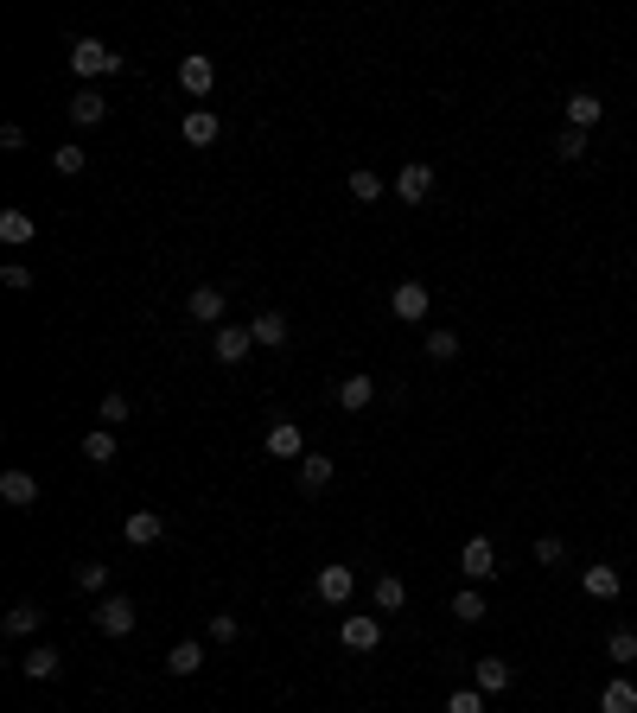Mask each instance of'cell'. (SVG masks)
<instances>
[{
    "label": "cell",
    "mask_w": 637,
    "mask_h": 713,
    "mask_svg": "<svg viewBox=\"0 0 637 713\" xmlns=\"http://www.w3.org/2000/svg\"><path fill=\"white\" fill-rule=\"evenodd\" d=\"M58 669H64V656L51 650V643H39V650H26V656H20V675H26V682H51Z\"/></svg>",
    "instance_id": "cell-19"
},
{
    "label": "cell",
    "mask_w": 637,
    "mask_h": 713,
    "mask_svg": "<svg viewBox=\"0 0 637 713\" xmlns=\"http://www.w3.org/2000/svg\"><path fill=\"white\" fill-rule=\"evenodd\" d=\"M166 535V516L160 510H128V523H122V542L128 548H153Z\"/></svg>",
    "instance_id": "cell-10"
},
{
    "label": "cell",
    "mask_w": 637,
    "mask_h": 713,
    "mask_svg": "<svg viewBox=\"0 0 637 713\" xmlns=\"http://www.w3.org/2000/svg\"><path fill=\"white\" fill-rule=\"evenodd\" d=\"M51 166H58V172H64V179H77V172H83V166H90V153H83L77 141H64L58 153H51Z\"/></svg>",
    "instance_id": "cell-33"
},
{
    "label": "cell",
    "mask_w": 637,
    "mask_h": 713,
    "mask_svg": "<svg viewBox=\"0 0 637 713\" xmlns=\"http://www.w3.org/2000/svg\"><path fill=\"white\" fill-rule=\"evenodd\" d=\"M370 402H376V382H370L364 370H357V376H344V382H338V408H344V414H364Z\"/></svg>",
    "instance_id": "cell-16"
},
{
    "label": "cell",
    "mask_w": 637,
    "mask_h": 713,
    "mask_svg": "<svg viewBox=\"0 0 637 713\" xmlns=\"http://www.w3.org/2000/svg\"><path fill=\"white\" fill-rule=\"evenodd\" d=\"M179 90L192 96V102H204V96L217 90V64L204 58V51H185V58H179Z\"/></svg>",
    "instance_id": "cell-4"
},
{
    "label": "cell",
    "mask_w": 637,
    "mask_h": 713,
    "mask_svg": "<svg viewBox=\"0 0 637 713\" xmlns=\"http://www.w3.org/2000/svg\"><path fill=\"white\" fill-rule=\"evenodd\" d=\"M268 452H274V459H306V433L294 421H274L268 427Z\"/></svg>",
    "instance_id": "cell-18"
},
{
    "label": "cell",
    "mask_w": 637,
    "mask_h": 713,
    "mask_svg": "<svg viewBox=\"0 0 637 713\" xmlns=\"http://www.w3.org/2000/svg\"><path fill=\"white\" fill-rule=\"evenodd\" d=\"M389 306H395V319H402V325H421L427 319V287L421 281H395Z\"/></svg>",
    "instance_id": "cell-11"
},
{
    "label": "cell",
    "mask_w": 637,
    "mask_h": 713,
    "mask_svg": "<svg viewBox=\"0 0 637 713\" xmlns=\"http://www.w3.org/2000/svg\"><path fill=\"white\" fill-rule=\"evenodd\" d=\"M344 185H351L357 204H376V198H383V179H376L370 166H351V179H344Z\"/></svg>",
    "instance_id": "cell-28"
},
{
    "label": "cell",
    "mask_w": 637,
    "mask_h": 713,
    "mask_svg": "<svg viewBox=\"0 0 637 713\" xmlns=\"http://www.w3.org/2000/svg\"><path fill=\"white\" fill-rule=\"evenodd\" d=\"M198 669H204V643H192V637H185V643H172V650H166V675L192 682Z\"/></svg>",
    "instance_id": "cell-15"
},
{
    "label": "cell",
    "mask_w": 637,
    "mask_h": 713,
    "mask_svg": "<svg viewBox=\"0 0 637 713\" xmlns=\"http://www.w3.org/2000/svg\"><path fill=\"white\" fill-rule=\"evenodd\" d=\"M249 351H255L249 325H217V338H211V357L217 363H249Z\"/></svg>",
    "instance_id": "cell-7"
},
{
    "label": "cell",
    "mask_w": 637,
    "mask_h": 713,
    "mask_svg": "<svg viewBox=\"0 0 637 713\" xmlns=\"http://www.w3.org/2000/svg\"><path fill=\"white\" fill-rule=\"evenodd\" d=\"M516 682V669L504 663V656H478V663H472V688L478 694H504Z\"/></svg>",
    "instance_id": "cell-12"
},
{
    "label": "cell",
    "mask_w": 637,
    "mask_h": 713,
    "mask_svg": "<svg viewBox=\"0 0 637 713\" xmlns=\"http://www.w3.org/2000/svg\"><path fill=\"white\" fill-rule=\"evenodd\" d=\"M427 357H434V363H453V357H459V338H453V332H427Z\"/></svg>",
    "instance_id": "cell-37"
},
{
    "label": "cell",
    "mask_w": 637,
    "mask_h": 713,
    "mask_svg": "<svg viewBox=\"0 0 637 713\" xmlns=\"http://www.w3.org/2000/svg\"><path fill=\"white\" fill-rule=\"evenodd\" d=\"M485 612H491V605H485V593H478V586H466V593L453 599V618H459V624H478Z\"/></svg>",
    "instance_id": "cell-31"
},
{
    "label": "cell",
    "mask_w": 637,
    "mask_h": 713,
    "mask_svg": "<svg viewBox=\"0 0 637 713\" xmlns=\"http://www.w3.org/2000/svg\"><path fill=\"white\" fill-rule=\"evenodd\" d=\"M249 332H255V344H268V351H281L287 344V312H274V306H262L249 319Z\"/></svg>",
    "instance_id": "cell-17"
},
{
    "label": "cell",
    "mask_w": 637,
    "mask_h": 713,
    "mask_svg": "<svg viewBox=\"0 0 637 713\" xmlns=\"http://www.w3.org/2000/svg\"><path fill=\"white\" fill-rule=\"evenodd\" d=\"M580 593L599 599V605H612L618 593H625V580H618V567H612V561H593L587 573H580Z\"/></svg>",
    "instance_id": "cell-9"
},
{
    "label": "cell",
    "mask_w": 637,
    "mask_h": 713,
    "mask_svg": "<svg viewBox=\"0 0 637 713\" xmlns=\"http://www.w3.org/2000/svg\"><path fill=\"white\" fill-rule=\"evenodd\" d=\"M459 573H466L472 586H485V580H497V548L485 542V535H472V542L459 548Z\"/></svg>",
    "instance_id": "cell-5"
},
{
    "label": "cell",
    "mask_w": 637,
    "mask_h": 713,
    "mask_svg": "<svg viewBox=\"0 0 637 713\" xmlns=\"http://www.w3.org/2000/svg\"><path fill=\"white\" fill-rule=\"evenodd\" d=\"M555 160H567V166H574V160H587V134H580V128H561Z\"/></svg>",
    "instance_id": "cell-35"
},
{
    "label": "cell",
    "mask_w": 637,
    "mask_h": 713,
    "mask_svg": "<svg viewBox=\"0 0 637 713\" xmlns=\"http://www.w3.org/2000/svg\"><path fill=\"white\" fill-rule=\"evenodd\" d=\"M185 312H192V325H217V319H223V293H217V287H192Z\"/></svg>",
    "instance_id": "cell-21"
},
{
    "label": "cell",
    "mask_w": 637,
    "mask_h": 713,
    "mask_svg": "<svg viewBox=\"0 0 637 713\" xmlns=\"http://www.w3.org/2000/svg\"><path fill=\"white\" fill-rule=\"evenodd\" d=\"M313 586H319V599H325V605H351V593H357V573L344 567V561H325Z\"/></svg>",
    "instance_id": "cell-6"
},
{
    "label": "cell",
    "mask_w": 637,
    "mask_h": 713,
    "mask_svg": "<svg viewBox=\"0 0 637 713\" xmlns=\"http://www.w3.org/2000/svg\"><path fill=\"white\" fill-rule=\"evenodd\" d=\"M332 472H338V465L332 459H325V452H306V459H300V491H325V484H332Z\"/></svg>",
    "instance_id": "cell-22"
},
{
    "label": "cell",
    "mask_w": 637,
    "mask_h": 713,
    "mask_svg": "<svg viewBox=\"0 0 637 713\" xmlns=\"http://www.w3.org/2000/svg\"><path fill=\"white\" fill-rule=\"evenodd\" d=\"M236 637H243L236 612H211V643H236Z\"/></svg>",
    "instance_id": "cell-39"
},
{
    "label": "cell",
    "mask_w": 637,
    "mask_h": 713,
    "mask_svg": "<svg viewBox=\"0 0 637 713\" xmlns=\"http://www.w3.org/2000/svg\"><path fill=\"white\" fill-rule=\"evenodd\" d=\"M179 134H185V147H211L217 134H223V121H217L211 109H185V121H179Z\"/></svg>",
    "instance_id": "cell-14"
},
{
    "label": "cell",
    "mask_w": 637,
    "mask_h": 713,
    "mask_svg": "<svg viewBox=\"0 0 637 713\" xmlns=\"http://www.w3.org/2000/svg\"><path fill=\"white\" fill-rule=\"evenodd\" d=\"M71 580H77V593H109V567L102 561H77Z\"/></svg>",
    "instance_id": "cell-29"
},
{
    "label": "cell",
    "mask_w": 637,
    "mask_h": 713,
    "mask_svg": "<svg viewBox=\"0 0 637 713\" xmlns=\"http://www.w3.org/2000/svg\"><path fill=\"white\" fill-rule=\"evenodd\" d=\"M71 71L83 77V90H90L96 77H115V71H128V58H122V51H109L102 39H71Z\"/></svg>",
    "instance_id": "cell-1"
},
{
    "label": "cell",
    "mask_w": 637,
    "mask_h": 713,
    "mask_svg": "<svg viewBox=\"0 0 637 713\" xmlns=\"http://www.w3.org/2000/svg\"><path fill=\"white\" fill-rule=\"evenodd\" d=\"M402 605H408V586L395 573H376V612H402Z\"/></svg>",
    "instance_id": "cell-27"
},
{
    "label": "cell",
    "mask_w": 637,
    "mask_h": 713,
    "mask_svg": "<svg viewBox=\"0 0 637 713\" xmlns=\"http://www.w3.org/2000/svg\"><path fill=\"white\" fill-rule=\"evenodd\" d=\"M96 414H102V427H122L128 414H134V402H128L122 389H109V395H102V408H96Z\"/></svg>",
    "instance_id": "cell-32"
},
{
    "label": "cell",
    "mask_w": 637,
    "mask_h": 713,
    "mask_svg": "<svg viewBox=\"0 0 637 713\" xmlns=\"http://www.w3.org/2000/svg\"><path fill=\"white\" fill-rule=\"evenodd\" d=\"M446 713H485V694H478V688H453V694H446Z\"/></svg>",
    "instance_id": "cell-36"
},
{
    "label": "cell",
    "mask_w": 637,
    "mask_h": 713,
    "mask_svg": "<svg viewBox=\"0 0 637 713\" xmlns=\"http://www.w3.org/2000/svg\"><path fill=\"white\" fill-rule=\"evenodd\" d=\"M599 707H606V713H637V688H631V682H606Z\"/></svg>",
    "instance_id": "cell-30"
},
{
    "label": "cell",
    "mask_w": 637,
    "mask_h": 713,
    "mask_svg": "<svg viewBox=\"0 0 637 713\" xmlns=\"http://www.w3.org/2000/svg\"><path fill=\"white\" fill-rule=\"evenodd\" d=\"M427 191H434V166L427 160H408L402 172H395V198L402 204H427Z\"/></svg>",
    "instance_id": "cell-8"
},
{
    "label": "cell",
    "mask_w": 637,
    "mask_h": 713,
    "mask_svg": "<svg viewBox=\"0 0 637 713\" xmlns=\"http://www.w3.org/2000/svg\"><path fill=\"white\" fill-rule=\"evenodd\" d=\"M606 656H612V663H637V631H625V624H618V631L606 637Z\"/></svg>",
    "instance_id": "cell-34"
},
{
    "label": "cell",
    "mask_w": 637,
    "mask_h": 713,
    "mask_svg": "<svg viewBox=\"0 0 637 713\" xmlns=\"http://www.w3.org/2000/svg\"><path fill=\"white\" fill-rule=\"evenodd\" d=\"M338 643H344V650H357V656H370L376 643H383V618H370V612H344Z\"/></svg>",
    "instance_id": "cell-3"
},
{
    "label": "cell",
    "mask_w": 637,
    "mask_h": 713,
    "mask_svg": "<svg viewBox=\"0 0 637 713\" xmlns=\"http://www.w3.org/2000/svg\"><path fill=\"white\" fill-rule=\"evenodd\" d=\"M32 236H39V223H32L26 211H0V242H7V249H26Z\"/></svg>",
    "instance_id": "cell-23"
},
{
    "label": "cell",
    "mask_w": 637,
    "mask_h": 713,
    "mask_svg": "<svg viewBox=\"0 0 637 713\" xmlns=\"http://www.w3.org/2000/svg\"><path fill=\"white\" fill-rule=\"evenodd\" d=\"M561 554H567L561 535H542V542H536V561H542V567H561Z\"/></svg>",
    "instance_id": "cell-40"
},
{
    "label": "cell",
    "mask_w": 637,
    "mask_h": 713,
    "mask_svg": "<svg viewBox=\"0 0 637 713\" xmlns=\"http://www.w3.org/2000/svg\"><path fill=\"white\" fill-rule=\"evenodd\" d=\"M83 459H90V465H115V427H90V433H83Z\"/></svg>",
    "instance_id": "cell-24"
},
{
    "label": "cell",
    "mask_w": 637,
    "mask_h": 713,
    "mask_svg": "<svg viewBox=\"0 0 637 713\" xmlns=\"http://www.w3.org/2000/svg\"><path fill=\"white\" fill-rule=\"evenodd\" d=\"M102 115H109V102H102L96 90H77V96H71V121H77V128H96Z\"/></svg>",
    "instance_id": "cell-26"
},
{
    "label": "cell",
    "mask_w": 637,
    "mask_h": 713,
    "mask_svg": "<svg viewBox=\"0 0 637 713\" xmlns=\"http://www.w3.org/2000/svg\"><path fill=\"white\" fill-rule=\"evenodd\" d=\"M39 624H45L39 599H20V605H13V612H7V637H32V631H39Z\"/></svg>",
    "instance_id": "cell-25"
},
{
    "label": "cell",
    "mask_w": 637,
    "mask_h": 713,
    "mask_svg": "<svg viewBox=\"0 0 637 713\" xmlns=\"http://www.w3.org/2000/svg\"><path fill=\"white\" fill-rule=\"evenodd\" d=\"M90 618H96V631H102V637H128L134 624H141V605H134L128 593H102V605H96Z\"/></svg>",
    "instance_id": "cell-2"
},
{
    "label": "cell",
    "mask_w": 637,
    "mask_h": 713,
    "mask_svg": "<svg viewBox=\"0 0 637 713\" xmlns=\"http://www.w3.org/2000/svg\"><path fill=\"white\" fill-rule=\"evenodd\" d=\"M0 497H7L13 510H32V503H39V478H32V472H7V478H0Z\"/></svg>",
    "instance_id": "cell-20"
},
{
    "label": "cell",
    "mask_w": 637,
    "mask_h": 713,
    "mask_svg": "<svg viewBox=\"0 0 637 713\" xmlns=\"http://www.w3.org/2000/svg\"><path fill=\"white\" fill-rule=\"evenodd\" d=\"M599 115H606V102H599L593 90H574V96H567V128L593 134V128H599Z\"/></svg>",
    "instance_id": "cell-13"
},
{
    "label": "cell",
    "mask_w": 637,
    "mask_h": 713,
    "mask_svg": "<svg viewBox=\"0 0 637 713\" xmlns=\"http://www.w3.org/2000/svg\"><path fill=\"white\" fill-rule=\"evenodd\" d=\"M0 147H7V153L26 147V128H20V121H7V128H0Z\"/></svg>",
    "instance_id": "cell-41"
},
{
    "label": "cell",
    "mask_w": 637,
    "mask_h": 713,
    "mask_svg": "<svg viewBox=\"0 0 637 713\" xmlns=\"http://www.w3.org/2000/svg\"><path fill=\"white\" fill-rule=\"evenodd\" d=\"M0 287H7V293H32V268L26 262H7V268H0Z\"/></svg>",
    "instance_id": "cell-38"
}]
</instances>
